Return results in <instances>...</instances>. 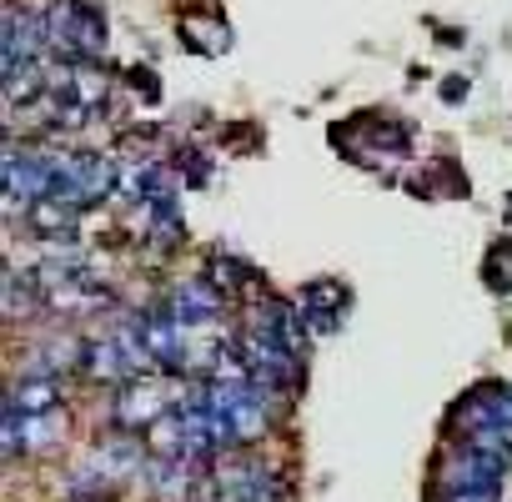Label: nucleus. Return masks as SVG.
I'll use <instances>...</instances> for the list:
<instances>
[{"label":"nucleus","instance_id":"1","mask_svg":"<svg viewBox=\"0 0 512 502\" xmlns=\"http://www.w3.org/2000/svg\"><path fill=\"white\" fill-rule=\"evenodd\" d=\"M181 397H186V387H166V382H146V377H136V382H126V387L116 392L111 417H116L126 432H151L166 412H176Z\"/></svg>","mask_w":512,"mask_h":502},{"label":"nucleus","instance_id":"2","mask_svg":"<svg viewBox=\"0 0 512 502\" xmlns=\"http://www.w3.org/2000/svg\"><path fill=\"white\" fill-rule=\"evenodd\" d=\"M502 472H507V457H502V452H487V447H472V442H462L457 452H447V457L437 462V492L502 487Z\"/></svg>","mask_w":512,"mask_h":502},{"label":"nucleus","instance_id":"3","mask_svg":"<svg viewBox=\"0 0 512 502\" xmlns=\"http://www.w3.org/2000/svg\"><path fill=\"white\" fill-rule=\"evenodd\" d=\"M141 442L136 437H111V442H101L96 452H86L81 457V467L71 472V482H76V492H96V487H116V482H126L136 467H141Z\"/></svg>","mask_w":512,"mask_h":502},{"label":"nucleus","instance_id":"4","mask_svg":"<svg viewBox=\"0 0 512 502\" xmlns=\"http://www.w3.org/2000/svg\"><path fill=\"white\" fill-rule=\"evenodd\" d=\"M66 437V412H41V417H6V457L21 452V457H41L51 447H61Z\"/></svg>","mask_w":512,"mask_h":502},{"label":"nucleus","instance_id":"5","mask_svg":"<svg viewBox=\"0 0 512 502\" xmlns=\"http://www.w3.org/2000/svg\"><path fill=\"white\" fill-rule=\"evenodd\" d=\"M166 307H171V317H176L186 332H201V327H211V322L221 317V287H216L211 277L181 282V287L166 297Z\"/></svg>","mask_w":512,"mask_h":502},{"label":"nucleus","instance_id":"6","mask_svg":"<svg viewBox=\"0 0 512 502\" xmlns=\"http://www.w3.org/2000/svg\"><path fill=\"white\" fill-rule=\"evenodd\" d=\"M56 397H61V377H46V372H31L11 387L6 397V417H41V412H56Z\"/></svg>","mask_w":512,"mask_h":502},{"label":"nucleus","instance_id":"7","mask_svg":"<svg viewBox=\"0 0 512 502\" xmlns=\"http://www.w3.org/2000/svg\"><path fill=\"white\" fill-rule=\"evenodd\" d=\"M297 312H302V322H307L312 332H332L337 317H342V292L327 287V282H317V287H307V292L297 297Z\"/></svg>","mask_w":512,"mask_h":502},{"label":"nucleus","instance_id":"8","mask_svg":"<svg viewBox=\"0 0 512 502\" xmlns=\"http://www.w3.org/2000/svg\"><path fill=\"white\" fill-rule=\"evenodd\" d=\"M437 502H497V487H467V492H437Z\"/></svg>","mask_w":512,"mask_h":502}]
</instances>
